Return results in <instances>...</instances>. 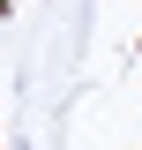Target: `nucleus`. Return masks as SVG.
<instances>
[{
	"instance_id": "obj_1",
	"label": "nucleus",
	"mask_w": 142,
	"mask_h": 150,
	"mask_svg": "<svg viewBox=\"0 0 142 150\" xmlns=\"http://www.w3.org/2000/svg\"><path fill=\"white\" fill-rule=\"evenodd\" d=\"M15 150H30V143H15Z\"/></svg>"
},
{
	"instance_id": "obj_2",
	"label": "nucleus",
	"mask_w": 142,
	"mask_h": 150,
	"mask_svg": "<svg viewBox=\"0 0 142 150\" xmlns=\"http://www.w3.org/2000/svg\"><path fill=\"white\" fill-rule=\"evenodd\" d=\"M0 8H8V0H0Z\"/></svg>"
}]
</instances>
